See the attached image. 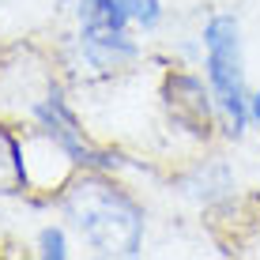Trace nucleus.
Instances as JSON below:
<instances>
[{"label": "nucleus", "mask_w": 260, "mask_h": 260, "mask_svg": "<svg viewBox=\"0 0 260 260\" xmlns=\"http://www.w3.org/2000/svg\"><path fill=\"white\" fill-rule=\"evenodd\" d=\"M162 102H166V113L174 117V124H181L192 136H208L215 117H219L211 87H204L196 76H185V72H174L162 83Z\"/></svg>", "instance_id": "4"}, {"label": "nucleus", "mask_w": 260, "mask_h": 260, "mask_svg": "<svg viewBox=\"0 0 260 260\" xmlns=\"http://www.w3.org/2000/svg\"><path fill=\"white\" fill-rule=\"evenodd\" d=\"M38 256H46V260H64L68 256V238H64L60 226H46L38 234Z\"/></svg>", "instance_id": "9"}, {"label": "nucleus", "mask_w": 260, "mask_h": 260, "mask_svg": "<svg viewBox=\"0 0 260 260\" xmlns=\"http://www.w3.org/2000/svg\"><path fill=\"white\" fill-rule=\"evenodd\" d=\"M117 4L128 12L132 23H140L143 30H155L162 23V0H117Z\"/></svg>", "instance_id": "8"}, {"label": "nucleus", "mask_w": 260, "mask_h": 260, "mask_svg": "<svg viewBox=\"0 0 260 260\" xmlns=\"http://www.w3.org/2000/svg\"><path fill=\"white\" fill-rule=\"evenodd\" d=\"M132 19L117 0H79V26L94 30H124Z\"/></svg>", "instance_id": "7"}, {"label": "nucleus", "mask_w": 260, "mask_h": 260, "mask_svg": "<svg viewBox=\"0 0 260 260\" xmlns=\"http://www.w3.org/2000/svg\"><path fill=\"white\" fill-rule=\"evenodd\" d=\"M34 121H38L42 136L57 143V147L64 151L72 162H79V166H94V170L110 162V158H106L102 151H98L94 143L83 136V128H79L76 113L68 110V102H64V98H60L57 91H53L49 98H42V102L34 106Z\"/></svg>", "instance_id": "3"}, {"label": "nucleus", "mask_w": 260, "mask_h": 260, "mask_svg": "<svg viewBox=\"0 0 260 260\" xmlns=\"http://www.w3.org/2000/svg\"><path fill=\"white\" fill-rule=\"evenodd\" d=\"M30 185V170L23 158V143L0 124V196H19Z\"/></svg>", "instance_id": "6"}, {"label": "nucleus", "mask_w": 260, "mask_h": 260, "mask_svg": "<svg viewBox=\"0 0 260 260\" xmlns=\"http://www.w3.org/2000/svg\"><path fill=\"white\" fill-rule=\"evenodd\" d=\"M64 208L72 230L106 256H136L143 245V211L128 192L102 177L87 174L64 189Z\"/></svg>", "instance_id": "1"}, {"label": "nucleus", "mask_w": 260, "mask_h": 260, "mask_svg": "<svg viewBox=\"0 0 260 260\" xmlns=\"http://www.w3.org/2000/svg\"><path fill=\"white\" fill-rule=\"evenodd\" d=\"M249 117H253L256 128H260V91H253V98H249Z\"/></svg>", "instance_id": "10"}, {"label": "nucleus", "mask_w": 260, "mask_h": 260, "mask_svg": "<svg viewBox=\"0 0 260 260\" xmlns=\"http://www.w3.org/2000/svg\"><path fill=\"white\" fill-rule=\"evenodd\" d=\"M79 49H83L87 64L98 72H121L140 57V46L128 38V30H94V26H79Z\"/></svg>", "instance_id": "5"}, {"label": "nucleus", "mask_w": 260, "mask_h": 260, "mask_svg": "<svg viewBox=\"0 0 260 260\" xmlns=\"http://www.w3.org/2000/svg\"><path fill=\"white\" fill-rule=\"evenodd\" d=\"M204 72L208 87L219 106V121L230 136H241L249 117V87H245V60H241V26L234 15H211L204 23Z\"/></svg>", "instance_id": "2"}]
</instances>
